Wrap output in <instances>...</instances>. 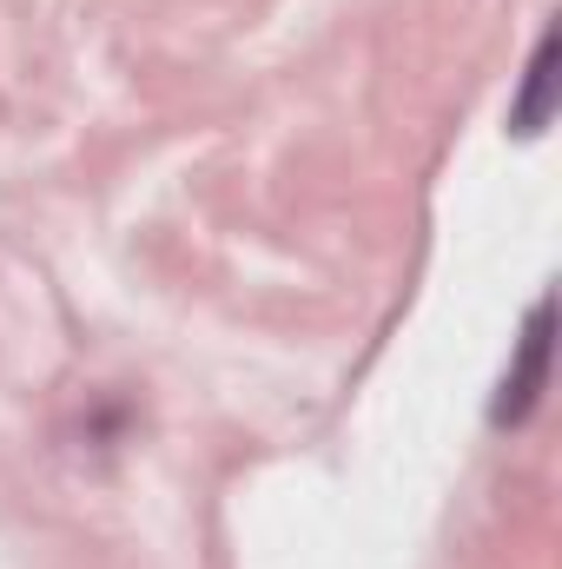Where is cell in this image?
<instances>
[{"label": "cell", "instance_id": "1", "mask_svg": "<svg viewBox=\"0 0 562 569\" xmlns=\"http://www.w3.org/2000/svg\"><path fill=\"white\" fill-rule=\"evenodd\" d=\"M543 378H550V305H536V311H530V338H523L516 371L503 378L496 425H523V418H530V405L543 398Z\"/></svg>", "mask_w": 562, "mask_h": 569}, {"label": "cell", "instance_id": "2", "mask_svg": "<svg viewBox=\"0 0 562 569\" xmlns=\"http://www.w3.org/2000/svg\"><path fill=\"white\" fill-rule=\"evenodd\" d=\"M550 47H556V40L543 33V47H536V67H530V107L516 113V133H536V127H543V113H550V107H543V100H550Z\"/></svg>", "mask_w": 562, "mask_h": 569}]
</instances>
